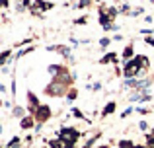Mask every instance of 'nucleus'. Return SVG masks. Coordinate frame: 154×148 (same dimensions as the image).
<instances>
[{
  "mask_svg": "<svg viewBox=\"0 0 154 148\" xmlns=\"http://www.w3.org/2000/svg\"><path fill=\"white\" fill-rule=\"evenodd\" d=\"M2 6H8V0H2Z\"/></svg>",
  "mask_w": 154,
  "mask_h": 148,
  "instance_id": "nucleus-17",
  "label": "nucleus"
},
{
  "mask_svg": "<svg viewBox=\"0 0 154 148\" xmlns=\"http://www.w3.org/2000/svg\"><path fill=\"white\" fill-rule=\"evenodd\" d=\"M64 92V86H63V82H53V84H49L47 86V94H51V95H60Z\"/></svg>",
  "mask_w": 154,
  "mask_h": 148,
  "instance_id": "nucleus-3",
  "label": "nucleus"
},
{
  "mask_svg": "<svg viewBox=\"0 0 154 148\" xmlns=\"http://www.w3.org/2000/svg\"><path fill=\"white\" fill-rule=\"evenodd\" d=\"M8 57H10V51H4V53H2V65L6 62V59H8Z\"/></svg>",
  "mask_w": 154,
  "mask_h": 148,
  "instance_id": "nucleus-13",
  "label": "nucleus"
},
{
  "mask_svg": "<svg viewBox=\"0 0 154 148\" xmlns=\"http://www.w3.org/2000/svg\"><path fill=\"white\" fill-rule=\"evenodd\" d=\"M131 113H133V107H127V109H125L123 113H121V117L125 119V117H127V115H131Z\"/></svg>",
  "mask_w": 154,
  "mask_h": 148,
  "instance_id": "nucleus-12",
  "label": "nucleus"
},
{
  "mask_svg": "<svg viewBox=\"0 0 154 148\" xmlns=\"http://www.w3.org/2000/svg\"><path fill=\"white\" fill-rule=\"evenodd\" d=\"M131 55H133V47H127V49L123 51V57H125V59H129Z\"/></svg>",
  "mask_w": 154,
  "mask_h": 148,
  "instance_id": "nucleus-10",
  "label": "nucleus"
},
{
  "mask_svg": "<svg viewBox=\"0 0 154 148\" xmlns=\"http://www.w3.org/2000/svg\"><path fill=\"white\" fill-rule=\"evenodd\" d=\"M140 68V62L137 61V59H133V61H129L127 65H125V76H127V78H131L133 74L137 72V70Z\"/></svg>",
  "mask_w": 154,
  "mask_h": 148,
  "instance_id": "nucleus-2",
  "label": "nucleus"
},
{
  "mask_svg": "<svg viewBox=\"0 0 154 148\" xmlns=\"http://www.w3.org/2000/svg\"><path fill=\"white\" fill-rule=\"evenodd\" d=\"M33 127V119L31 117H23L22 119V129H31Z\"/></svg>",
  "mask_w": 154,
  "mask_h": 148,
  "instance_id": "nucleus-5",
  "label": "nucleus"
},
{
  "mask_svg": "<svg viewBox=\"0 0 154 148\" xmlns=\"http://www.w3.org/2000/svg\"><path fill=\"white\" fill-rule=\"evenodd\" d=\"M22 4L23 6H29V0H22Z\"/></svg>",
  "mask_w": 154,
  "mask_h": 148,
  "instance_id": "nucleus-16",
  "label": "nucleus"
},
{
  "mask_svg": "<svg viewBox=\"0 0 154 148\" xmlns=\"http://www.w3.org/2000/svg\"><path fill=\"white\" fill-rule=\"evenodd\" d=\"M60 138H63V142H66L64 148H72V144H74L76 138H78V131L70 129V127H63V129H60Z\"/></svg>",
  "mask_w": 154,
  "mask_h": 148,
  "instance_id": "nucleus-1",
  "label": "nucleus"
},
{
  "mask_svg": "<svg viewBox=\"0 0 154 148\" xmlns=\"http://www.w3.org/2000/svg\"><path fill=\"white\" fill-rule=\"evenodd\" d=\"M119 148H135V146H133V142H129V140H123V142L119 144Z\"/></svg>",
  "mask_w": 154,
  "mask_h": 148,
  "instance_id": "nucleus-9",
  "label": "nucleus"
},
{
  "mask_svg": "<svg viewBox=\"0 0 154 148\" xmlns=\"http://www.w3.org/2000/svg\"><path fill=\"white\" fill-rule=\"evenodd\" d=\"M35 117H37L39 121L43 123L45 119H49V117H51V109H49L47 105H39V107H37V113H35Z\"/></svg>",
  "mask_w": 154,
  "mask_h": 148,
  "instance_id": "nucleus-4",
  "label": "nucleus"
},
{
  "mask_svg": "<svg viewBox=\"0 0 154 148\" xmlns=\"http://www.w3.org/2000/svg\"><path fill=\"white\" fill-rule=\"evenodd\" d=\"M100 45H102V47H107V45H109V39H107V37H103L102 41H100Z\"/></svg>",
  "mask_w": 154,
  "mask_h": 148,
  "instance_id": "nucleus-14",
  "label": "nucleus"
},
{
  "mask_svg": "<svg viewBox=\"0 0 154 148\" xmlns=\"http://www.w3.org/2000/svg\"><path fill=\"white\" fill-rule=\"evenodd\" d=\"M113 109H115V103H107V105H105V109H103V115H109V113H113Z\"/></svg>",
  "mask_w": 154,
  "mask_h": 148,
  "instance_id": "nucleus-6",
  "label": "nucleus"
},
{
  "mask_svg": "<svg viewBox=\"0 0 154 148\" xmlns=\"http://www.w3.org/2000/svg\"><path fill=\"white\" fill-rule=\"evenodd\" d=\"M18 144H20V138H18V137H14L10 142H8V146H6V148H18Z\"/></svg>",
  "mask_w": 154,
  "mask_h": 148,
  "instance_id": "nucleus-7",
  "label": "nucleus"
},
{
  "mask_svg": "<svg viewBox=\"0 0 154 148\" xmlns=\"http://www.w3.org/2000/svg\"><path fill=\"white\" fill-rule=\"evenodd\" d=\"M51 148H60V144H59V140H51Z\"/></svg>",
  "mask_w": 154,
  "mask_h": 148,
  "instance_id": "nucleus-15",
  "label": "nucleus"
},
{
  "mask_svg": "<svg viewBox=\"0 0 154 148\" xmlns=\"http://www.w3.org/2000/svg\"><path fill=\"white\" fill-rule=\"evenodd\" d=\"M14 115L20 117V119H23V109H22V107H14Z\"/></svg>",
  "mask_w": 154,
  "mask_h": 148,
  "instance_id": "nucleus-8",
  "label": "nucleus"
},
{
  "mask_svg": "<svg viewBox=\"0 0 154 148\" xmlns=\"http://www.w3.org/2000/svg\"><path fill=\"white\" fill-rule=\"evenodd\" d=\"M135 148H144V146H135Z\"/></svg>",
  "mask_w": 154,
  "mask_h": 148,
  "instance_id": "nucleus-18",
  "label": "nucleus"
},
{
  "mask_svg": "<svg viewBox=\"0 0 154 148\" xmlns=\"http://www.w3.org/2000/svg\"><path fill=\"white\" fill-rule=\"evenodd\" d=\"M109 61H115V55H105L102 62H109Z\"/></svg>",
  "mask_w": 154,
  "mask_h": 148,
  "instance_id": "nucleus-11",
  "label": "nucleus"
}]
</instances>
